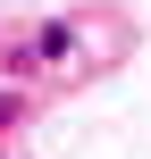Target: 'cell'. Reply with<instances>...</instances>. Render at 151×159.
<instances>
[{"label":"cell","instance_id":"6da1fadb","mask_svg":"<svg viewBox=\"0 0 151 159\" xmlns=\"http://www.w3.org/2000/svg\"><path fill=\"white\" fill-rule=\"evenodd\" d=\"M67 59H76V17H42V25H34V42H8V50H0V67H8V75L67 67Z\"/></svg>","mask_w":151,"mask_h":159},{"label":"cell","instance_id":"7a4b0ae2","mask_svg":"<svg viewBox=\"0 0 151 159\" xmlns=\"http://www.w3.org/2000/svg\"><path fill=\"white\" fill-rule=\"evenodd\" d=\"M17 117H25V92H0V134H8Z\"/></svg>","mask_w":151,"mask_h":159}]
</instances>
